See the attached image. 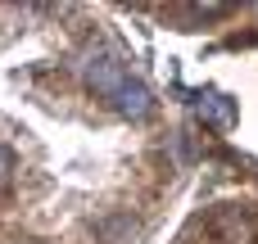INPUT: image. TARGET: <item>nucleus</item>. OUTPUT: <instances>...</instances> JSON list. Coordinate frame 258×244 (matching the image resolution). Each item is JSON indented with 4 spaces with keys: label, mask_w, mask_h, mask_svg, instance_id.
<instances>
[{
    "label": "nucleus",
    "mask_w": 258,
    "mask_h": 244,
    "mask_svg": "<svg viewBox=\"0 0 258 244\" xmlns=\"http://www.w3.org/2000/svg\"><path fill=\"white\" fill-rule=\"evenodd\" d=\"M86 82H91V91H95V95L113 100L132 77H127L122 59H113V54H91V59H86Z\"/></svg>",
    "instance_id": "obj_1"
},
{
    "label": "nucleus",
    "mask_w": 258,
    "mask_h": 244,
    "mask_svg": "<svg viewBox=\"0 0 258 244\" xmlns=\"http://www.w3.org/2000/svg\"><path fill=\"white\" fill-rule=\"evenodd\" d=\"M213 244H254V222L240 208H222L213 217Z\"/></svg>",
    "instance_id": "obj_2"
},
{
    "label": "nucleus",
    "mask_w": 258,
    "mask_h": 244,
    "mask_svg": "<svg viewBox=\"0 0 258 244\" xmlns=\"http://www.w3.org/2000/svg\"><path fill=\"white\" fill-rule=\"evenodd\" d=\"M195 113H200L209 127H218V131H231V127H236V104H231L227 95H218V91L200 95V100H195Z\"/></svg>",
    "instance_id": "obj_3"
},
{
    "label": "nucleus",
    "mask_w": 258,
    "mask_h": 244,
    "mask_svg": "<svg viewBox=\"0 0 258 244\" xmlns=\"http://www.w3.org/2000/svg\"><path fill=\"white\" fill-rule=\"evenodd\" d=\"M113 109H118L122 118H145V113L154 109V100H150V91H145L141 82H127V86L113 95Z\"/></svg>",
    "instance_id": "obj_4"
},
{
    "label": "nucleus",
    "mask_w": 258,
    "mask_h": 244,
    "mask_svg": "<svg viewBox=\"0 0 258 244\" xmlns=\"http://www.w3.org/2000/svg\"><path fill=\"white\" fill-rule=\"evenodd\" d=\"M9 172H14V154L0 145V181H9Z\"/></svg>",
    "instance_id": "obj_5"
}]
</instances>
